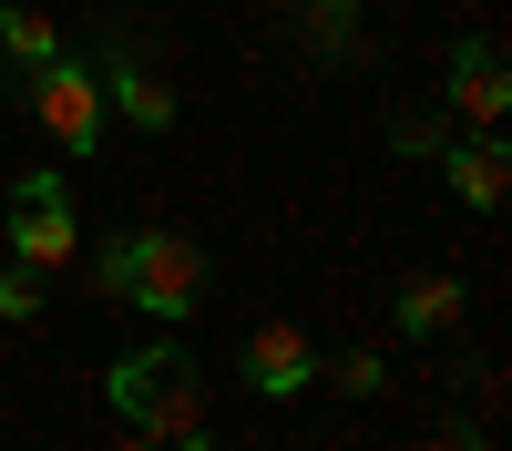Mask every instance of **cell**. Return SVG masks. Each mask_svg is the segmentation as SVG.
Masks as SVG:
<instances>
[{
    "label": "cell",
    "mask_w": 512,
    "mask_h": 451,
    "mask_svg": "<svg viewBox=\"0 0 512 451\" xmlns=\"http://www.w3.org/2000/svg\"><path fill=\"white\" fill-rule=\"evenodd\" d=\"M451 318H461V277H451V267H431V277L400 287V328H410V339H441Z\"/></svg>",
    "instance_id": "cell-9"
},
{
    "label": "cell",
    "mask_w": 512,
    "mask_h": 451,
    "mask_svg": "<svg viewBox=\"0 0 512 451\" xmlns=\"http://www.w3.org/2000/svg\"><path fill=\"white\" fill-rule=\"evenodd\" d=\"M482 11H492V0H482Z\"/></svg>",
    "instance_id": "cell-17"
},
{
    "label": "cell",
    "mask_w": 512,
    "mask_h": 451,
    "mask_svg": "<svg viewBox=\"0 0 512 451\" xmlns=\"http://www.w3.org/2000/svg\"><path fill=\"white\" fill-rule=\"evenodd\" d=\"M103 103H123V123H134V134H164V123H175V93H164V72H144L134 52H123V41H113V52H103Z\"/></svg>",
    "instance_id": "cell-6"
},
{
    "label": "cell",
    "mask_w": 512,
    "mask_h": 451,
    "mask_svg": "<svg viewBox=\"0 0 512 451\" xmlns=\"http://www.w3.org/2000/svg\"><path fill=\"white\" fill-rule=\"evenodd\" d=\"M103 298H134L154 318H195L205 308V246L175 226H144V236H113V257L93 267Z\"/></svg>",
    "instance_id": "cell-1"
},
{
    "label": "cell",
    "mask_w": 512,
    "mask_h": 451,
    "mask_svg": "<svg viewBox=\"0 0 512 451\" xmlns=\"http://www.w3.org/2000/svg\"><path fill=\"white\" fill-rule=\"evenodd\" d=\"M379 380H390L379 349H349V359H338V390H349V400H379Z\"/></svg>",
    "instance_id": "cell-13"
},
{
    "label": "cell",
    "mask_w": 512,
    "mask_h": 451,
    "mask_svg": "<svg viewBox=\"0 0 512 451\" xmlns=\"http://www.w3.org/2000/svg\"><path fill=\"white\" fill-rule=\"evenodd\" d=\"M175 451H216V441H205V431H185V441H175Z\"/></svg>",
    "instance_id": "cell-16"
},
{
    "label": "cell",
    "mask_w": 512,
    "mask_h": 451,
    "mask_svg": "<svg viewBox=\"0 0 512 451\" xmlns=\"http://www.w3.org/2000/svg\"><path fill=\"white\" fill-rule=\"evenodd\" d=\"M0 52H11L21 72H41V62H62V31L41 11H0Z\"/></svg>",
    "instance_id": "cell-10"
},
{
    "label": "cell",
    "mask_w": 512,
    "mask_h": 451,
    "mask_svg": "<svg viewBox=\"0 0 512 451\" xmlns=\"http://www.w3.org/2000/svg\"><path fill=\"white\" fill-rule=\"evenodd\" d=\"M246 380L267 390V400H297V390L318 380V349L297 339V328H256V339H246Z\"/></svg>",
    "instance_id": "cell-8"
},
{
    "label": "cell",
    "mask_w": 512,
    "mask_h": 451,
    "mask_svg": "<svg viewBox=\"0 0 512 451\" xmlns=\"http://www.w3.org/2000/svg\"><path fill=\"white\" fill-rule=\"evenodd\" d=\"M369 11V0H308V31H318V52H338L349 41V21Z\"/></svg>",
    "instance_id": "cell-12"
},
{
    "label": "cell",
    "mask_w": 512,
    "mask_h": 451,
    "mask_svg": "<svg viewBox=\"0 0 512 451\" xmlns=\"http://www.w3.org/2000/svg\"><path fill=\"white\" fill-rule=\"evenodd\" d=\"M451 113L472 123V134H502V113H512V72H502V41L472 31L451 52Z\"/></svg>",
    "instance_id": "cell-4"
},
{
    "label": "cell",
    "mask_w": 512,
    "mask_h": 451,
    "mask_svg": "<svg viewBox=\"0 0 512 451\" xmlns=\"http://www.w3.org/2000/svg\"><path fill=\"white\" fill-rule=\"evenodd\" d=\"M103 390H113V410H123L144 441H185V431H205V380H195L185 349H123Z\"/></svg>",
    "instance_id": "cell-2"
},
{
    "label": "cell",
    "mask_w": 512,
    "mask_h": 451,
    "mask_svg": "<svg viewBox=\"0 0 512 451\" xmlns=\"http://www.w3.org/2000/svg\"><path fill=\"white\" fill-rule=\"evenodd\" d=\"M113 451H154V441H144V431H134V421H123V441H113Z\"/></svg>",
    "instance_id": "cell-15"
},
{
    "label": "cell",
    "mask_w": 512,
    "mask_h": 451,
    "mask_svg": "<svg viewBox=\"0 0 512 451\" xmlns=\"http://www.w3.org/2000/svg\"><path fill=\"white\" fill-rule=\"evenodd\" d=\"M431 451H492V441H482V431H441Z\"/></svg>",
    "instance_id": "cell-14"
},
{
    "label": "cell",
    "mask_w": 512,
    "mask_h": 451,
    "mask_svg": "<svg viewBox=\"0 0 512 451\" xmlns=\"http://www.w3.org/2000/svg\"><path fill=\"white\" fill-rule=\"evenodd\" d=\"M0 318H41V267H0Z\"/></svg>",
    "instance_id": "cell-11"
},
{
    "label": "cell",
    "mask_w": 512,
    "mask_h": 451,
    "mask_svg": "<svg viewBox=\"0 0 512 451\" xmlns=\"http://www.w3.org/2000/svg\"><path fill=\"white\" fill-rule=\"evenodd\" d=\"M11 257L21 267H62L72 257V195H62V175H31L21 185V205H11Z\"/></svg>",
    "instance_id": "cell-5"
},
{
    "label": "cell",
    "mask_w": 512,
    "mask_h": 451,
    "mask_svg": "<svg viewBox=\"0 0 512 451\" xmlns=\"http://www.w3.org/2000/svg\"><path fill=\"white\" fill-rule=\"evenodd\" d=\"M31 113H41V134H52L62 154H93L103 144V82L82 62H41L31 72Z\"/></svg>",
    "instance_id": "cell-3"
},
{
    "label": "cell",
    "mask_w": 512,
    "mask_h": 451,
    "mask_svg": "<svg viewBox=\"0 0 512 451\" xmlns=\"http://www.w3.org/2000/svg\"><path fill=\"white\" fill-rule=\"evenodd\" d=\"M441 175H451V195L472 216H492L502 185H512V154H502V134H472V144H441Z\"/></svg>",
    "instance_id": "cell-7"
}]
</instances>
